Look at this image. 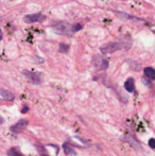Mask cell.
I'll list each match as a JSON object with an SVG mask.
<instances>
[{"instance_id":"12","label":"cell","mask_w":155,"mask_h":156,"mask_svg":"<svg viewBox=\"0 0 155 156\" xmlns=\"http://www.w3.org/2000/svg\"><path fill=\"white\" fill-rule=\"evenodd\" d=\"M6 153H8L9 156H23V154L20 152L18 147H13V148L9 149Z\"/></svg>"},{"instance_id":"8","label":"cell","mask_w":155,"mask_h":156,"mask_svg":"<svg viewBox=\"0 0 155 156\" xmlns=\"http://www.w3.org/2000/svg\"><path fill=\"white\" fill-rule=\"evenodd\" d=\"M122 140H123V141H126L128 144H130L131 147L134 148L135 150H140V144H139V142L137 141L134 137H132V136H130V135L124 136V137L122 138Z\"/></svg>"},{"instance_id":"9","label":"cell","mask_w":155,"mask_h":156,"mask_svg":"<svg viewBox=\"0 0 155 156\" xmlns=\"http://www.w3.org/2000/svg\"><path fill=\"white\" fill-rule=\"evenodd\" d=\"M124 89L129 92H135V81L133 78H129V79L124 82Z\"/></svg>"},{"instance_id":"16","label":"cell","mask_w":155,"mask_h":156,"mask_svg":"<svg viewBox=\"0 0 155 156\" xmlns=\"http://www.w3.org/2000/svg\"><path fill=\"white\" fill-rule=\"evenodd\" d=\"M72 28H74V33H76V32H79L80 30L83 29V25L82 23H74Z\"/></svg>"},{"instance_id":"22","label":"cell","mask_w":155,"mask_h":156,"mask_svg":"<svg viewBox=\"0 0 155 156\" xmlns=\"http://www.w3.org/2000/svg\"><path fill=\"white\" fill-rule=\"evenodd\" d=\"M2 40V31H1V29H0V40Z\"/></svg>"},{"instance_id":"1","label":"cell","mask_w":155,"mask_h":156,"mask_svg":"<svg viewBox=\"0 0 155 156\" xmlns=\"http://www.w3.org/2000/svg\"><path fill=\"white\" fill-rule=\"evenodd\" d=\"M52 28L57 34H61V35H66V36H71L74 34L72 25L66 23V21H59V23H53Z\"/></svg>"},{"instance_id":"7","label":"cell","mask_w":155,"mask_h":156,"mask_svg":"<svg viewBox=\"0 0 155 156\" xmlns=\"http://www.w3.org/2000/svg\"><path fill=\"white\" fill-rule=\"evenodd\" d=\"M114 14L118 17V18L122 19V20H134V21H145L143 19L139 18V17H135V16H132L130 14H126V13H123V12H118V11H113Z\"/></svg>"},{"instance_id":"3","label":"cell","mask_w":155,"mask_h":156,"mask_svg":"<svg viewBox=\"0 0 155 156\" xmlns=\"http://www.w3.org/2000/svg\"><path fill=\"white\" fill-rule=\"evenodd\" d=\"M92 64L97 70H106L108 68V61L101 55H96L92 58Z\"/></svg>"},{"instance_id":"5","label":"cell","mask_w":155,"mask_h":156,"mask_svg":"<svg viewBox=\"0 0 155 156\" xmlns=\"http://www.w3.org/2000/svg\"><path fill=\"white\" fill-rule=\"evenodd\" d=\"M46 19V16L42 13H35V14H29L23 17V21L27 23H40Z\"/></svg>"},{"instance_id":"2","label":"cell","mask_w":155,"mask_h":156,"mask_svg":"<svg viewBox=\"0 0 155 156\" xmlns=\"http://www.w3.org/2000/svg\"><path fill=\"white\" fill-rule=\"evenodd\" d=\"M121 49H126L123 43L122 42H112V43H107L104 44L100 47V51L101 53L106 54V53H114V52L121 50Z\"/></svg>"},{"instance_id":"19","label":"cell","mask_w":155,"mask_h":156,"mask_svg":"<svg viewBox=\"0 0 155 156\" xmlns=\"http://www.w3.org/2000/svg\"><path fill=\"white\" fill-rule=\"evenodd\" d=\"M34 58H35V60L37 61L38 63H44V58H40V56L36 55V56H34Z\"/></svg>"},{"instance_id":"17","label":"cell","mask_w":155,"mask_h":156,"mask_svg":"<svg viewBox=\"0 0 155 156\" xmlns=\"http://www.w3.org/2000/svg\"><path fill=\"white\" fill-rule=\"evenodd\" d=\"M143 83L145 84L146 86H148V87H151V85H152L151 80H149L148 78H147V79H146V78H143Z\"/></svg>"},{"instance_id":"15","label":"cell","mask_w":155,"mask_h":156,"mask_svg":"<svg viewBox=\"0 0 155 156\" xmlns=\"http://www.w3.org/2000/svg\"><path fill=\"white\" fill-rule=\"evenodd\" d=\"M59 51L62 52V53H67V52L69 51V45L63 44V43H62V44L60 45V47H59Z\"/></svg>"},{"instance_id":"6","label":"cell","mask_w":155,"mask_h":156,"mask_svg":"<svg viewBox=\"0 0 155 156\" xmlns=\"http://www.w3.org/2000/svg\"><path fill=\"white\" fill-rule=\"evenodd\" d=\"M28 124H29V121H28L27 119H21V120L18 121V122L13 124L12 127H10V130H11V132H13V133H20V132L25 131L26 127H28Z\"/></svg>"},{"instance_id":"4","label":"cell","mask_w":155,"mask_h":156,"mask_svg":"<svg viewBox=\"0 0 155 156\" xmlns=\"http://www.w3.org/2000/svg\"><path fill=\"white\" fill-rule=\"evenodd\" d=\"M22 75H25L31 83L36 84V85L42 83V75H40V73L32 72V71H29V70H22Z\"/></svg>"},{"instance_id":"14","label":"cell","mask_w":155,"mask_h":156,"mask_svg":"<svg viewBox=\"0 0 155 156\" xmlns=\"http://www.w3.org/2000/svg\"><path fill=\"white\" fill-rule=\"evenodd\" d=\"M35 148H36V150H37V152L40 153V154L42 155V156H50V155H49V153L47 152L46 148H45L44 146H40V144H35Z\"/></svg>"},{"instance_id":"13","label":"cell","mask_w":155,"mask_h":156,"mask_svg":"<svg viewBox=\"0 0 155 156\" xmlns=\"http://www.w3.org/2000/svg\"><path fill=\"white\" fill-rule=\"evenodd\" d=\"M63 149H64V152H65L66 155H76L77 154L76 151H74L68 144H64Z\"/></svg>"},{"instance_id":"18","label":"cell","mask_w":155,"mask_h":156,"mask_svg":"<svg viewBox=\"0 0 155 156\" xmlns=\"http://www.w3.org/2000/svg\"><path fill=\"white\" fill-rule=\"evenodd\" d=\"M149 146L151 147L152 149H155V139L154 138H151V139L149 140Z\"/></svg>"},{"instance_id":"21","label":"cell","mask_w":155,"mask_h":156,"mask_svg":"<svg viewBox=\"0 0 155 156\" xmlns=\"http://www.w3.org/2000/svg\"><path fill=\"white\" fill-rule=\"evenodd\" d=\"M3 122H4V119L2 118L1 116H0V124H2V123H3Z\"/></svg>"},{"instance_id":"20","label":"cell","mask_w":155,"mask_h":156,"mask_svg":"<svg viewBox=\"0 0 155 156\" xmlns=\"http://www.w3.org/2000/svg\"><path fill=\"white\" fill-rule=\"evenodd\" d=\"M28 109H29V107L28 106H23V108L21 109V113H26V112H28Z\"/></svg>"},{"instance_id":"11","label":"cell","mask_w":155,"mask_h":156,"mask_svg":"<svg viewBox=\"0 0 155 156\" xmlns=\"http://www.w3.org/2000/svg\"><path fill=\"white\" fill-rule=\"evenodd\" d=\"M143 72H145L146 78H148L149 80H151V81L155 80V69L154 68H152V67H146V68L143 69Z\"/></svg>"},{"instance_id":"10","label":"cell","mask_w":155,"mask_h":156,"mask_svg":"<svg viewBox=\"0 0 155 156\" xmlns=\"http://www.w3.org/2000/svg\"><path fill=\"white\" fill-rule=\"evenodd\" d=\"M0 97L9 101H13L15 98L13 92H11L10 90H5V89H0Z\"/></svg>"}]
</instances>
